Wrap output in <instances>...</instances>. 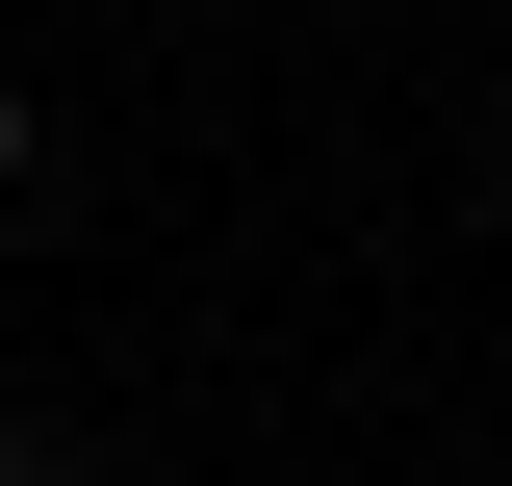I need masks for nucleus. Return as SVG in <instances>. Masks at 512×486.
<instances>
[{
    "label": "nucleus",
    "mask_w": 512,
    "mask_h": 486,
    "mask_svg": "<svg viewBox=\"0 0 512 486\" xmlns=\"http://www.w3.org/2000/svg\"><path fill=\"white\" fill-rule=\"evenodd\" d=\"M0 180H26V103H0Z\"/></svg>",
    "instance_id": "f257e3e1"
},
{
    "label": "nucleus",
    "mask_w": 512,
    "mask_h": 486,
    "mask_svg": "<svg viewBox=\"0 0 512 486\" xmlns=\"http://www.w3.org/2000/svg\"><path fill=\"white\" fill-rule=\"evenodd\" d=\"M0 486H52V461H26V435H0Z\"/></svg>",
    "instance_id": "f03ea898"
}]
</instances>
